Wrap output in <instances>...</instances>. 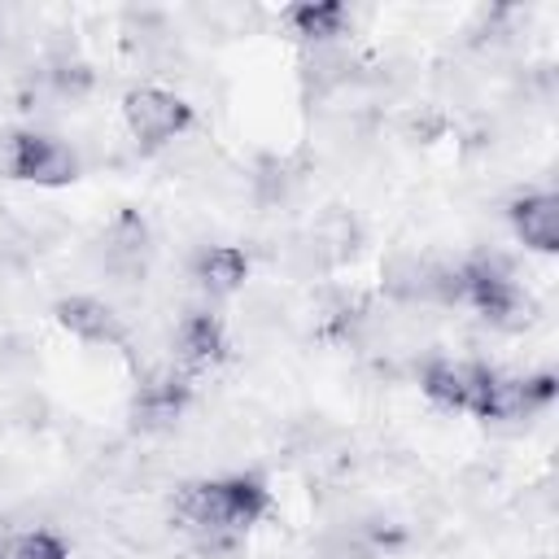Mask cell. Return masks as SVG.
Listing matches in <instances>:
<instances>
[{
  "label": "cell",
  "mask_w": 559,
  "mask_h": 559,
  "mask_svg": "<svg viewBox=\"0 0 559 559\" xmlns=\"http://www.w3.org/2000/svg\"><path fill=\"white\" fill-rule=\"evenodd\" d=\"M271 511V489L253 472H231V476H201L183 480L170 493V528L192 537L227 533L245 537L253 524H262Z\"/></svg>",
  "instance_id": "6da1fadb"
},
{
  "label": "cell",
  "mask_w": 559,
  "mask_h": 559,
  "mask_svg": "<svg viewBox=\"0 0 559 559\" xmlns=\"http://www.w3.org/2000/svg\"><path fill=\"white\" fill-rule=\"evenodd\" d=\"M0 175L35 188H70L83 175L79 148L44 127H9L0 131Z\"/></svg>",
  "instance_id": "7a4b0ae2"
},
{
  "label": "cell",
  "mask_w": 559,
  "mask_h": 559,
  "mask_svg": "<svg viewBox=\"0 0 559 559\" xmlns=\"http://www.w3.org/2000/svg\"><path fill=\"white\" fill-rule=\"evenodd\" d=\"M459 271H463V306H472L485 323H493L502 332H520L533 323V297L524 293V284L515 280L507 258L476 253V258L459 262Z\"/></svg>",
  "instance_id": "3957f363"
},
{
  "label": "cell",
  "mask_w": 559,
  "mask_h": 559,
  "mask_svg": "<svg viewBox=\"0 0 559 559\" xmlns=\"http://www.w3.org/2000/svg\"><path fill=\"white\" fill-rule=\"evenodd\" d=\"M122 127L144 153H162L197 127V109L162 83H135L122 92Z\"/></svg>",
  "instance_id": "277c9868"
},
{
  "label": "cell",
  "mask_w": 559,
  "mask_h": 559,
  "mask_svg": "<svg viewBox=\"0 0 559 559\" xmlns=\"http://www.w3.org/2000/svg\"><path fill=\"white\" fill-rule=\"evenodd\" d=\"M148 262H153V231L148 218L131 205H122L96 236V271L100 280H109L118 293H131L148 280Z\"/></svg>",
  "instance_id": "5b68a950"
},
{
  "label": "cell",
  "mask_w": 559,
  "mask_h": 559,
  "mask_svg": "<svg viewBox=\"0 0 559 559\" xmlns=\"http://www.w3.org/2000/svg\"><path fill=\"white\" fill-rule=\"evenodd\" d=\"M192 393H197L192 376L179 371L175 362L144 371L140 384H135V393H131V402H127L131 432L135 437H166V432H175L179 419L192 406Z\"/></svg>",
  "instance_id": "8992f818"
},
{
  "label": "cell",
  "mask_w": 559,
  "mask_h": 559,
  "mask_svg": "<svg viewBox=\"0 0 559 559\" xmlns=\"http://www.w3.org/2000/svg\"><path fill=\"white\" fill-rule=\"evenodd\" d=\"M555 393H559V376L555 371H524V376L493 371L489 384H485L476 419L480 424H528L542 411H550Z\"/></svg>",
  "instance_id": "52a82bcc"
},
{
  "label": "cell",
  "mask_w": 559,
  "mask_h": 559,
  "mask_svg": "<svg viewBox=\"0 0 559 559\" xmlns=\"http://www.w3.org/2000/svg\"><path fill=\"white\" fill-rule=\"evenodd\" d=\"M231 354V336H227V323L218 310L210 306H188L175 328H170V362L188 376L197 371H210L218 362H227Z\"/></svg>",
  "instance_id": "ba28073f"
},
{
  "label": "cell",
  "mask_w": 559,
  "mask_h": 559,
  "mask_svg": "<svg viewBox=\"0 0 559 559\" xmlns=\"http://www.w3.org/2000/svg\"><path fill=\"white\" fill-rule=\"evenodd\" d=\"M493 367L485 362H472V358H424L419 362V389L428 402H437L441 411H459V415H472L480 411V397H485V384H489Z\"/></svg>",
  "instance_id": "9c48e42d"
},
{
  "label": "cell",
  "mask_w": 559,
  "mask_h": 559,
  "mask_svg": "<svg viewBox=\"0 0 559 559\" xmlns=\"http://www.w3.org/2000/svg\"><path fill=\"white\" fill-rule=\"evenodd\" d=\"M52 319H57L61 332H70L74 341L96 345V349H122L131 341V328H127L122 310L109 297H96V293L57 297L52 301Z\"/></svg>",
  "instance_id": "30bf717a"
},
{
  "label": "cell",
  "mask_w": 559,
  "mask_h": 559,
  "mask_svg": "<svg viewBox=\"0 0 559 559\" xmlns=\"http://www.w3.org/2000/svg\"><path fill=\"white\" fill-rule=\"evenodd\" d=\"M188 280L197 293H205L210 301L236 297L249 284V253L240 245H201L188 258Z\"/></svg>",
  "instance_id": "8fae6325"
},
{
  "label": "cell",
  "mask_w": 559,
  "mask_h": 559,
  "mask_svg": "<svg viewBox=\"0 0 559 559\" xmlns=\"http://www.w3.org/2000/svg\"><path fill=\"white\" fill-rule=\"evenodd\" d=\"M507 223L515 231V240L533 253H555L559 249V197L537 188V192H520L507 205Z\"/></svg>",
  "instance_id": "7c38bea8"
},
{
  "label": "cell",
  "mask_w": 559,
  "mask_h": 559,
  "mask_svg": "<svg viewBox=\"0 0 559 559\" xmlns=\"http://www.w3.org/2000/svg\"><path fill=\"white\" fill-rule=\"evenodd\" d=\"M380 293L397 310H432V258L389 253L380 266Z\"/></svg>",
  "instance_id": "4fadbf2b"
},
{
  "label": "cell",
  "mask_w": 559,
  "mask_h": 559,
  "mask_svg": "<svg viewBox=\"0 0 559 559\" xmlns=\"http://www.w3.org/2000/svg\"><path fill=\"white\" fill-rule=\"evenodd\" d=\"M280 22L293 31V39H301V48H319V44H345L349 31V9L341 0H297L280 13Z\"/></svg>",
  "instance_id": "5bb4252c"
},
{
  "label": "cell",
  "mask_w": 559,
  "mask_h": 559,
  "mask_svg": "<svg viewBox=\"0 0 559 559\" xmlns=\"http://www.w3.org/2000/svg\"><path fill=\"white\" fill-rule=\"evenodd\" d=\"M306 240L314 245V253L323 258L328 271L345 266L358 258L362 249V223L345 210V205H323V214H314V223L306 227Z\"/></svg>",
  "instance_id": "9a60e30c"
},
{
  "label": "cell",
  "mask_w": 559,
  "mask_h": 559,
  "mask_svg": "<svg viewBox=\"0 0 559 559\" xmlns=\"http://www.w3.org/2000/svg\"><path fill=\"white\" fill-rule=\"evenodd\" d=\"M35 74L44 83V96L57 105H79L96 92V70L79 52H52L35 66Z\"/></svg>",
  "instance_id": "2e32d148"
},
{
  "label": "cell",
  "mask_w": 559,
  "mask_h": 559,
  "mask_svg": "<svg viewBox=\"0 0 559 559\" xmlns=\"http://www.w3.org/2000/svg\"><path fill=\"white\" fill-rule=\"evenodd\" d=\"M9 559H70V546L57 528L31 524L22 533H9Z\"/></svg>",
  "instance_id": "e0dca14e"
},
{
  "label": "cell",
  "mask_w": 559,
  "mask_h": 559,
  "mask_svg": "<svg viewBox=\"0 0 559 559\" xmlns=\"http://www.w3.org/2000/svg\"><path fill=\"white\" fill-rule=\"evenodd\" d=\"M397 131L402 140H415V144H432L445 135V114L437 105H406L397 114Z\"/></svg>",
  "instance_id": "ac0fdd59"
},
{
  "label": "cell",
  "mask_w": 559,
  "mask_h": 559,
  "mask_svg": "<svg viewBox=\"0 0 559 559\" xmlns=\"http://www.w3.org/2000/svg\"><path fill=\"white\" fill-rule=\"evenodd\" d=\"M0 559H9V533H0Z\"/></svg>",
  "instance_id": "d6986e66"
}]
</instances>
